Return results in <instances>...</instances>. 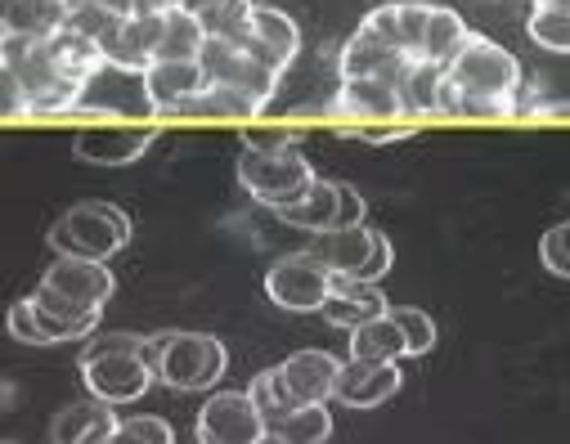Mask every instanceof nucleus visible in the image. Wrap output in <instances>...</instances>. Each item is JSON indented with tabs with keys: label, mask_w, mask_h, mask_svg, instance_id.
Instances as JSON below:
<instances>
[{
	"label": "nucleus",
	"mask_w": 570,
	"mask_h": 444,
	"mask_svg": "<svg viewBox=\"0 0 570 444\" xmlns=\"http://www.w3.org/2000/svg\"><path fill=\"white\" fill-rule=\"evenodd\" d=\"M521 63L512 50H503L499 41L472 32L468 46L459 50V59L445 68V86H441V112L445 117H476V121H494V117H517L521 103Z\"/></svg>",
	"instance_id": "obj_1"
},
{
	"label": "nucleus",
	"mask_w": 570,
	"mask_h": 444,
	"mask_svg": "<svg viewBox=\"0 0 570 444\" xmlns=\"http://www.w3.org/2000/svg\"><path fill=\"white\" fill-rule=\"evenodd\" d=\"M149 359L158 368V382H167L171 391H189V395L212 391L229 368V351L212 333H154Z\"/></svg>",
	"instance_id": "obj_2"
},
{
	"label": "nucleus",
	"mask_w": 570,
	"mask_h": 444,
	"mask_svg": "<svg viewBox=\"0 0 570 444\" xmlns=\"http://www.w3.org/2000/svg\"><path fill=\"white\" fill-rule=\"evenodd\" d=\"M315 167L297 148H243L238 158V185L269 211H283L302 203L315 189Z\"/></svg>",
	"instance_id": "obj_3"
},
{
	"label": "nucleus",
	"mask_w": 570,
	"mask_h": 444,
	"mask_svg": "<svg viewBox=\"0 0 570 444\" xmlns=\"http://www.w3.org/2000/svg\"><path fill=\"white\" fill-rule=\"evenodd\" d=\"M126 243H130V216L112 203H77L50 229L55 256H77V260H112Z\"/></svg>",
	"instance_id": "obj_4"
},
{
	"label": "nucleus",
	"mask_w": 570,
	"mask_h": 444,
	"mask_svg": "<svg viewBox=\"0 0 570 444\" xmlns=\"http://www.w3.org/2000/svg\"><path fill=\"white\" fill-rule=\"evenodd\" d=\"M0 68L19 77V86H23L28 103H32V117H37V112H68V108L81 103V90H86V86L72 81V77L55 63V55H50L46 41H14V37H6V50H0Z\"/></svg>",
	"instance_id": "obj_5"
},
{
	"label": "nucleus",
	"mask_w": 570,
	"mask_h": 444,
	"mask_svg": "<svg viewBox=\"0 0 570 444\" xmlns=\"http://www.w3.org/2000/svg\"><path fill=\"white\" fill-rule=\"evenodd\" d=\"M337 278H360V283H377L391 274L395 265V247L382 229L373 225H351V229H328L315 238L311 247Z\"/></svg>",
	"instance_id": "obj_6"
},
{
	"label": "nucleus",
	"mask_w": 570,
	"mask_h": 444,
	"mask_svg": "<svg viewBox=\"0 0 570 444\" xmlns=\"http://www.w3.org/2000/svg\"><path fill=\"white\" fill-rule=\"evenodd\" d=\"M328 292H333V269L306 247V251H288V256H278L265 274V296L278 306V310H288V315H311V310H324L328 302Z\"/></svg>",
	"instance_id": "obj_7"
},
{
	"label": "nucleus",
	"mask_w": 570,
	"mask_h": 444,
	"mask_svg": "<svg viewBox=\"0 0 570 444\" xmlns=\"http://www.w3.org/2000/svg\"><path fill=\"white\" fill-rule=\"evenodd\" d=\"M81 382L90 399L99 404H135L145 399L149 386L158 382V368L149 351H108V355H81Z\"/></svg>",
	"instance_id": "obj_8"
},
{
	"label": "nucleus",
	"mask_w": 570,
	"mask_h": 444,
	"mask_svg": "<svg viewBox=\"0 0 570 444\" xmlns=\"http://www.w3.org/2000/svg\"><path fill=\"white\" fill-rule=\"evenodd\" d=\"M198 444H265L269 426L256 413L247 391H216L203 408H198V426H194Z\"/></svg>",
	"instance_id": "obj_9"
},
{
	"label": "nucleus",
	"mask_w": 570,
	"mask_h": 444,
	"mask_svg": "<svg viewBox=\"0 0 570 444\" xmlns=\"http://www.w3.org/2000/svg\"><path fill=\"white\" fill-rule=\"evenodd\" d=\"M158 144V126H81L72 154L86 167H130Z\"/></svg>",
	"instance_id": "obj_10"
},
{
	"label": "nucleus",
	"mask_w": 570,
	"mask_h": 444,
	"mask_svg": "<svg viewBox=\"0 0 570 444\" xmlns=\"http://www.w3.org/2000/svg\"><path fill=\"white\" fill-rule=\"evenodd\" d=\"M77 108H90V112H112V117H158L154 99H149V86H145V72H126V68H112L104 63L86 90H81V103Z\"/></svg>",
	"instance_id": "obj_11"
},
{
	"label": "nucleus",
	"mask_w": 570,
	"mask_h": 444,
	"mask_svg": "<svg viewBox=\"0 0 570 444\" xmlns=\"http://www.w3.org/2000/svg\"><path fill=\"white\" fill-rule=\"evenodd\" d=\"M41 287L68 296V302L86 306V310H104V302L112 296V269L108 260H77V256H55V265L41 274Z\"/></svg>",
	"instance_id": "obj_12"
},
{
	"label": "nucleus",
	"mask_w": 570,
	"mask_h": 444,
	"mask_svg": "<svg viewBox=\"0 0 570 444\" xmlns=\"http://www.w3.org/2000/svg\"><path fill=\"white\" fill-rule=\"evenodd\" d=\"M247 50H252L265 68H274V72L283 77V72L297 63V55H302V28H297V19L283 10V6H269V0H261Z\"/></svg>",
	"instance_id": "obj_13"
},
{
	"label": "nucleus",
	"mask_w": 570,
	"mask_h": 444,
	"mask_svg": "<svg viewBox=\"0 0 570 444\" xmlns=\"http://www.w3.org/2000/svg\"><path fill=\"white\" fill-rule=\"evenodd\" d=\"M158 41H163V14H126L104 41V63L112 68H126V72H145L154 59H158Z\"/></svg>",
	"instance_id": "obj_14"
},
{
	"label": "nucleus",
	"mask_w": 570,
	"mask_h": 444,
	"mask_svg": "<svg viewBox=\"0 0 570 444\" xmlns=\"http://www.w3.org/2000/svg\"><path fill=\"white\" fill-rule=\"evenodd\" d=\"M145 86H149V99L158 108V117H185V108L212 86L203 63H171V59H158L145 68Z\"/></svg>",
	"instance_id": "obj_15"
},
{
	"label": "nucleus",
	"mask_w": 570,
	"mask_h": 444,
	"mask_svg": "<svg viewBox=\"0 0 570 444\" xmlns=\"http://www.w3.org/2000/svg\"><path fill=\"white\" fill-rule=\"evenodd\" d=\"M320 315H324L333 328L355 333V328H364V324L391 315V302L377 292V283H360V278H337V274H333V292H328V302H324Z\"/></svg>",
	"instance_id": "obj_16"
},
{
	"label": "nucleus",
	"mask_w": 570,
	"mask_h": 444,
	"mask_svg": "<svg viewBox=\"0 0 570 444\" xmlns=\"http://www.w3.org/2000/svg\"><path fill=\"white\" fill-rule=\"evenodd\" d=\"M333 112L355 117V121H400L404 117V99L382 77H342Z\"/></svg>",
	"instance_id": "obj_17"
},
{
	"label": "nucleus",
	"mask_w": 570,
	"mask_h": 444,
	"mask_svg": "<svg viewBox=\"0 0 570 444\" xmlns=\"http://www.w3.org/2000/svg\"><path fill=\"white\" fill-rule=\"evenodd\" d=\"M283 382H288L297 404H328L337 395V377H342V359H333L328 351H297L278 364Z\"/></svg>",
	"instance_id": "obj_18"
},
{
	"label": "nucleus",
	"mask_w": 570,
	"mask_h": 444,
	"mask_svg": "<svg viewBox=\"0 0 570 444\" xmlns=\"http://www.w3.org/2000/svg\"><path fill=\"white\" fill-rule=\"evenodd\" d=\"M337 68H342V77H382V81H391V86L400 90V81H404V72L413 68V59L400 55V50H391V46L377 41L373 32L355 28V37H351V41L342 46V55H337Z\"/></svg>",
	"instance_id": "obj_19"
},
{
	"label": "nucleus",
	"mask_w": 570,
	"mask_h": 444,
	"mask_svg": "<svg viewBox=\"0 0 570 444\" xmlns=\"http://www.w3.org/2000/svg\"><path fill=\"white\" fill-rule=\"evenodd\" d=\"M63 0H0V32L14 41H50L68 28Z\"/></svg>",
	"instance_id": "obj_20"
},
{
	"label": "nucleus",
	"mask_w": 570,
	"mask_h": 444,
	"mask_svg": "<svg viewBox=\"0 0 570 444\" xmlns=\"http://www.w3.org/2000/svg\"><path fill=\"white\" fill-rule=\"evenodd\" d=\"M400 364H364V359H346L342 377H337V395L346 408H377L400 391Z\"/></svg>",
	"instance_id": "obj_21"
},
{
	"label": "nucleus",
	"mask_w": 570,
	"mask_h": 444,
	"mask_svg": "<svg viewBox=\"0 0 570 444\" xmlns=\"http://www.w3.org/2000/svg\"><path fill=\"white\" fill-rule=\"evenodd\" d=\"M32 306H37V319H41L50 346H55V342L95 337V328H99V310H86V306L68 302V296H59V292H50V287H41V283H37V292H32Z\"/></svg>",
	"instance_id": "obj_22"
},
{
	"label": "nucleus",
	"mask_w": 570,
	"mask_h": 444,
	"mask_svg": "<svg viewBox=\"0 0 570 444\" xmlns=\"http://www.w3.org/2000/svg\"><path fill=\"white\" fill-rule=\"evenodd\" d=\"M117 431V413L112 404L86 399V404H68L55 413L50 422V444H108Z\"/></svg>",
	"instance_id": "obj_23"
},
{
	"label": "nucleus",
	"mask_w": 570,
	"mask_h": 444,
	"mask_svg": "<svg viewBox=\"0 0 570 444\" xmlns=\"http://www.w3.org/2000/svg\"><path fill=\"white\" fill-rule=\"evenodd\" d=\"M468 23L450 10V6H432V14H426V32H422V50L413 63H426V68H450L459 59V50L468 46Z\"/></svg>",
	"instance_id": "obj_24"
},
{
	"label": "nucleus",
	"mask_w": 570,
	"mask_h": 444,
	"mask_svg": "<svg viewBox=\"0 0 570 444\" xmlns=\"http://www.w3.org/2000/svg\"><path fill=\"white\" fill-rule=\"evenodd\" d=\"M283 225H293V229H306V234H328V229H337V180H315V189L302 198V203H293V207H283V211H274Z\"/></svg>",
	"instance_id": "obj_25"
},
{
	"label": "nucleus",
	"mask_w": 570,
	"mask_h": 444,
	"mask_svg": "<svg viewBox=\"0 0 570 444\" xmlns=\"http://www.w3.org/2000/svg\"><path fill=\"white\" fill-rule=\"evenodd\" d=\"M207 50V32L203 23L180 6L171 14H163V41H158V59H171V63H198ZM154 59V63H158Z\"/></svg>",
	"instance_id": "obj_26"
},
{
	"label": "nucleus",
	"mask_w": 570,
	"mask_h": 444,
	"mask_svg": "<svg viewBox=\"0 0 570 444\" xmlns=\"http://www.w3.org/2000/svg\"><path fill=\"white\" fill-rule=\"evenodd\" d=\"M404 355H409V346H404V333H400V324L391 315H382V319H373V324H364V328L351 333V359H364V364H400Z\"/></svg>",
	"instance_id": "obj_27"
},
{
	"label": "nucleus",
	"mask_w": 570,
	"mask_h": 444,
	"mask_svg": "<svg viewBox=\"0 0 570 444\" xmlns=\"http://www.w3.org/2000/svg\"><path fill=\"white\" fill-rule=\"evenodd\" d=\"M525 32L534 46H543L552 55H570V0H534Z\"/></svg>",
	"instance_id": "obj_28"
},
{
	"label": "nucleus",
	"mask_w": 570,
	"mask_h": 444,
	"mask_svg": "<svg viewBox=\"0 0 570 444\" xmlns=\"http://www.w3.org/2000/svg\"><path fill=\"white\" fill-rule=\"evenodd\" d=\"M328 435H333V413L324 404H302L269 431L274 444H324Z\"/></svg>",
	"instance_id": "obj_29"
},
{
	"label": "nucleus",
	"mask_w": 570,
	"mask_h": 444,
	"mask_svg": "<svg viewBox=\"0 0 570 444\" xmlns=\"http://www.w3.org/2000/svg\"><path fill=\"white\" fill-rule=\"evenodd\" d=\"M441 86H445V72L441 68H426V63H413L400 81V99H404V117H426V112H441Z\"/></svg>",
	"instance_id": "obj_30"
},
{
	"label": "nucleus",
	"mask_w": 570,
	"mask_h": 444,
	"mask_svg": "<svg viewBox=\"0 0 570 444\" xmlns=\"http://www.w3.org/2000/svg\"><path fill=\"white\" fill-rule=\"evenodd\" d=\"M247 395H252V404H256V413L265 417V426H269V431H274L283 417H288L293 408H302V404L293 399V391H288V382H283V373H278V368L256 373V377H252V386H247Z\"/></svg>",
	"instance_id": "obj_31"
},
{
	"label": "nucleus",
	"mask_w": 570,
	"mask_h": 444,
	"mask_svg": "<svg viewBox=\"0 0 570 444\" xmlns=\"http://www.w3.org/2000/svg\"><path fill=\"white\" fill-rule=\"evenodd\" d=\"M261 108L247 99V95H238V90H229V86H207L189 108H185V117H238V121H252Z\"/></svg>",
	"instance_id": "obj_32"
},
{
	"label": "nucleus",
	"mask_w": 570,
	"mask_h": 444,
	"mask_svg": "<svg viewBox=\"0 0 570 444\" xmlns=\"http://www.w3.org/2000/svg\"><path fill=\"white\" fill-rule=\"evenodd\" d=\"M108 444H176V431L158 413H135V417H121L117 422V431H112Z\"/></svg>",
	"instance_id": "obj_33"
},
{
	"label": "nucleus",
	"mask_w": 570,
	"mask_h": 444,
	"mask_svg": "<svg viewBox=\"0 0 570 444\" xmlns=\"http://www.w3.org/2000/svg\"><path fill=\"white\" fill-rule=\"evenodd\" d=\"M391 319L400 324L409 355H432L436 351V319L426 315V310H417V306H391Z\"/></svg>",
	"instance_id": "obj_34"
},
{
	"label": "nucleus",
	"mask_w": 570,
	"mask_h": 444,
	"mask_svg": "<svg viewBox=\"0 0 570 444\" xmlns=\"http://www.w3.org/2000/svg\"><path fill=\"white\" fill-rule=\"evenodd\" d=\"M539 260H543L548 274L570 278V220L543 229V238H539Z\"/></svg>",
	"instance_id": "obj_35"
},
{
	"label": "nucleus",
	"mask_w": 570,
	"mask_h": 444,
	"mask_svg": "<svg viewBox=\"0 0 570 444\" xmlns=\"http://www.w3.org/2000/svg\"><path fill=\"white\" fill-rule=\"evenodd\" d=\"M426 14H432V6H426V0H400V46H404L409 59H417V50H422Z\"/></svg>",
	"instance_id": "obj_36"
},
{
	"label": "nucleus",
	"mask_w": 570,
	"mask_h": 444,
	"mask_svg": "<svg viewBox=\"0 0 570 444\" xmlns=\"http://www.w3.org/2000/svg\"><path fill=\"white\" fill-rule=\"evenodd\" d=\"M10 337L23 342V346H50L41 319H37V306H32V296H19V302L10 306Z\"/></svg>",
	"instance_id": "obj_37"
},
{
	"label": "nucleus",
	"mask_w": 570,
	"mask_h": 444,
	"mask_svg": "<svg viewBox=\"0 0 570 444\" xmlns=\"http://www.w3.org/2000/svg\"><path fill=\"white\" fill-rule=\"evenodd\" d=\"M342 135H351L360 144H404V139L417 135V126H409V121H377V126H351Z\"/></svg>",
	"instance_id": "obj_38"
},
{
	"label": "nucleus",
	"mask_w": 570,
	"mask_h": 444,
	"mask_svg": "<svg viewBox=\"0 0 570 444\" xmlns=\"http://www.w3.org/2000/svg\"><path fill=\"white\" fill-rule=\"evenodd\" d=\"M0 112H6V121L32 117V103H28L23 86H19V77H14V72H6V68H0Z\"/></svg>",
	"instance_id": "obj_39"
},
{
	"label": "nucleus",
	"mask_w": 570,
	"mask_h": 444,
	"mask_svg": "<svg viewBox=\"0 0 570 444\" xmlns=\"http://www.w3.org/2000/svg\"><path fill=\"white\" fill-rule=\"evenodd\" d=\"M351 225H364V194L337 180V229H351Z\"/></svg>",
	"instance_id": "obj_40"
},
{
	"label": "nucleus",
	"mask_w": 570,
	"mask_h": 444,
	"mask_svg": "<svg viewBox=\"0 0 570 444\" xmlns=\"http://www.w3.org/2000/svg\"><path fill=\"white\" fill-rule=\"evenodd\" d=\"M108 351H149V337H135V333H104V337H90L81 355H108Z\"/></svg>",
	"instance_id": "obj_41"
},
{
	"label": "nucleus",
	"mask_w": 570,
	"mask_h": 444,
	"mask_svg": "<svg viewBox=\"0 0 570 444\" xmlns=\"http://www.w3.org/2000/svg\"><path fill=\"white\" fill-rule=\"evenodd\" d=\"M521 112L525 117H570V99H530Z\"/></svg>",
	"instance_id": "obj_42"
},
{
	"label": "nucleus",
	"mask_w": 570,
	"mask_h": 444,
	"mask_svg": "<svg viewBox=\"0 0 570 444\" xmlns=\"http://www.w3.org/2000/svg\"><path fill=\"white\" fill-rule=\"evenodd\" d=\"M171 10H180V0H126V14H171Z\"/></svg>",
	"instance_id": "obj_43"
},
{
	"label": "nucleus",
	"mask_w": 570,
	"mask_h": 444,
	"mask_svg": "<svg viewBox=\"0 0 570 444\" xmlns=\"http://www.w3.org/2000/svg\"><path fill=\"white\" fill-rule=\"evenodd\" d=\"M68 10H86V6H108V10H117V14H126V0H63Z\"/></svg>",
	"instance_id": "obj_44"
},
{
	"label": "nucleus",
	"mask_w": 570,
	"mask_h": 444,
	"mask_svg": "<svg viewBox=\"0 0 570 444\" xmlns=\"http://www.w3.org/2000/svg\"><path fill=\"white\" fill-rule=\"evenodd\" d=\"M180 6L194 14V19H203L207 10H216V6H225V0H180Z\"/></svg>",
	"instance_id": "obj_45"
},
{
	"label": "nucleus",
	"mask_w": 570,
	"mask_h": 444,
	"mask_svg": "<svg viewBox=\"0 0 570 444\" xmlns=\"http://www.w3.org/2000/svg\"><path fill=\"white\" fill-rule=\"evenodd\" d=\"M265 444H274V440H265Z\"/></svg>",
	"instance_id": "obj_46"
}]
</instances>
